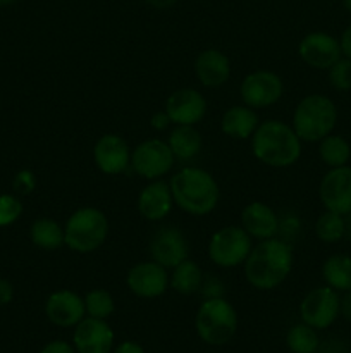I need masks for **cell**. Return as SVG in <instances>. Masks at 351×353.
<instances>
[{
	"instance_id": "cell-2",
	"label": "cell",
	"mask_w": 351,
	"mask_h": 353,
	"mask_svg": "<svg viewBox=\"0 0 351 353\" xmlns=\"http://www.w3.org/2000/svg\"><path fill=\"white\" fill-rule=\"evenodd\" d=\"M251 152L262 164L277 169L289 168L301 157V140L292 126L282 121H264L251 137Z\"/></svg>"
},
{
	"instance_id": "cell-30",
	"label": "cell",
	"mask_w": 351,
	"mask_h": 353,
	"mask_svg": "<svg viewBox=\"0 0 351 353\" xmlns=\"http://www.w3.org/2000/svg\"><path fill=\"white\" fill-rule=\"evenodd\" d=\"M85 309L88 317L107 321L114 312H116V302H114L112 295H110L107 290L96 288L86 293Z\"/></svg>"
},
{
	"instance_id": "cell-35",
	"label": "cell",
	"mask_w": 351,
	"mask_h": 353,
	"mask_svg": "<svg viewBox=\"0 0 351 353\" xmlns=\"http://www.w3.org/2000/svg\"><path fill=\"white\" fill-rule=\"evenodd\" d=\"M40 353H78L76 352L74 345L67 343L64 340H54L48 341L43 348H41Z\"/></svg>"
},
{
	"instance_id": "cell-11",
	"label": "cell",
	"mask_w": 351,
	"mask_h": 353,
	"mask_svg": "<svg viewBox=\"0 0 351 353\" xmlns=\"http://www.w3.org/2000/svg\"><path fill=\"white\" fill-rule=\"evenodd\" d=\"M319 196L323 209L337 212L341 216L351 214V168L341 165L332 168L322 178L319 186Z\"/></svg>"
},
{
	"instance_id": "cell-23",
	"label": "cell",
	"mask_w": 351,
	"mask_h": 353,
	"mask_svg": "<svg viewBox=\"0 0 351 353\" xmlns=\"http://www.w3.org/2000/svg\"><path fill=\"white\" fill-rule=\"evenodd\" d=\"M172 154L179 161H191L202 152L203 138L195 126H176L167 140Z\"/></svg>"
},
{
	"instance_id": "cell-12",
	"label": "cell",
	"mask_w": 351,
	"mask_h": 353,
	"mask_svg": "<svg viewBox=\"0 0 351 353\" xmlns=\"http://www.w3.org/2000/svg\"><path fill=\"white\" fill-rule=\"evenodd\" d=\"M126 285L129 292L140 299H158L169 288V272L155 261L140 262L129 269Z\"/></svg>"
},
{
	"instance_id": "cell-29",
	"label": "cell",
	"mask_w": 351,
	"mask_h": 353,
	"mask_svg": "<svg viewBox=\"0 0 351 353\" xmlns=\"http://www.w3.org/2000/svg\"><path fill=\"white\" fill-rule=\"evenodd\" d=\"M315 234L323 243H337L346 234V221L337 212L326 210L315 223Z\"/></svg>"
},
{
	"instance_id": "cell-7",
	"label": "cell",
	"mask_w": 351,
	"mask_h": 353,
	"mask_svg": "<svg viewBox=\"0 0 351 353\" xmlns=\"http://www.w3.org/2000/svg\"><path fill=\"white\" fill-rule=\"evenodd\" d=\"M253 243L251 236L241 226H226L215 231L209 241V257L224 269L244 264Z\"/></svg>"
},
{
	"instance_id": "cell-34",
	"label": "cell",
	"mask_w": 351,
	"mask_h": 353,
	"mask_svg": "<svg viewBox=\"0 0 351 353\" xmlns=\"http://www.w3.org/2000/svg\"><path fill=\"white\" fill-rule=\"evenodd\" d=\"M200 292L205 299H219V296H224V285L217 278H203Z\"/></svg>"
},
{
	"instance_id": "cell-28",
	"label": "cell",
	"mask_w": 351,
	"mask_h": 353,
	"mask_svg": "<svg viewBox=\"0 0 351 353\" xmlns=\"http://www.w3.org/2000/svg\"><path fill=\"white\" fill-rule=\"evenodd\" d=\"M286 345L291 353H317L320 350V338L315 327L299 323L288 331Z\"/></svg>"
},
{
	"instance_id": "cell-37",
	"label": "cell",
	"mask_w": 351,
	"mask_h": 353,
	"mask_svg": "<svg viewBox=\"0 0 351 353\" xmlns=\"http://www.w3.org/2000/svg\"><path fill=\"white\" fill-rule=\"evenodd\" d=\"M14 299V286L7 279L0 278V305H7Z\"/></svg>"
},
{
	"instance_id": "cell-15",
	"label": "cell",
	"mask_w": 351,
	"mask_h": 353,
	"mask_svg": "<svg viewBox=\"0 0 351 353\" xmlns=\"http://www.w3.org/2000/svg\"><path fill=\"white\" fill-rule=\"evenodd\" d=\"M165 112L176 126H196L206 114V100L195 88L176 90L165 102Z\"/></svg>"
},
{
	"instance_id": "cell-3",
	"label": "cell",
	"mask_w": 351,
	"mask_h": 353,
	"mask_svg": "<svg viewBox=\"0 0 351 353\" xmlns=\"http://www.w3.org/2000/svg\"><path fill=\"white\" fill-rule=\"evenodd\" d=\"M169 185L176 205L191 216H206L219 203V185L205 169H181L172 176Z\"/></svg>"
},
{
	"instance_id": "cell-27",
	"label": "cell",
	"mask_w": 351,
	"mask_h": 353,
	"mask_svg": "<svg viewBox=\"0 0 351 353\" xmlns=\"http://www.w3.org/2000/svg\"><path fill=\"white\" fill-rule=\"evenodd\" d=\"M319 155L323 164L330 169L348 165L351 159V145L348 143L346 138L330 133L320 140Z\"/></svg>"
},
{
	"instance_id": "cell-40",
	"label": "cell",
	"mask_w": 351,
	"mask_h": 353,
	"mask_svg": "<svg viewBox=\"0 0 351 353\" xmlns=\"http://www.w3.org/2000/svg\"><path fill=\"white\" fill-rule=\"evenodd\" d=\"M339 43H341V52H343L344 57L351 59V24L343 31Z\"/></svg>"
},
{
	"instance_id": "cell-5",
	"label": "cell",
	"mask_w": 351,
	"mask_h": 353,
	"mask_svg": "<svg viewBox=\"0 0 351 353\" xmlns=\"http://www.w3.org/2000/svg\"><path fill=\"white\" fill-rule=\"evenodd\" d=\"M195 330L200 340L210 347H222L237 331V312L224 296L205 299L196 310Z\"/></svg>"
},
{
	"instance_id": "cell-43",
	"label": "cell",
	"mask_w": 351,
	"mask_h": 353,
	"mask_svg": "<svg viewBox=\"0 0 351 353\" xmlns=\"http://www.w3.org/2000/svg\"><path fill=\"white\" fill-rule=\"evenodd\" d=\"M16 2V0H0V6H10V3H14Z\"/></svg>"
},
{
	"instance_id": "cell-24",
	"label": "cell",
	"mask_w": 351,
	"mask_h": 353,
	"mask_svg": "<svg viewBox=\"0 0 351 353\" xmlns=\"http://www.w3.org/2000/svg\"><path fill=\"white\" fill-rule=\"evenodd\" d=\"M30 238L33 245L48 252L58 250L65 245L64 228L50 217H40V219L33 221L30 228Z\"/></svg>"
},
{
	"instance_id": "cell-33",
	"label": "cell",
	"mask_w": 351,
	"mask_h": 353,
	"mask_svg": "<svg viewBox=\"0 0 351 353\" xmlns=\"http://www.w3.org/2000/svg\"><path fill=\"white\" fill-rule=\"evenodd\" d=\"M12 185L17 193H21V195H30L34 190V186H36V178H34V174L31 171H19L16 174V178H14Z\"/></svg>"
},
{
	"instance_id": "cell-8",
	"label": "cell",
	"mask_w": 351,
	"mask_h": 353,
	"mask_svg": "<svg viewBox=\"0 0 351 353\" xmlns=\"http://www.w3.org/2000/svg\"><path fill=\"white\" fill-rule=\"evenodd\" d=\"M176 157L167 141L150 138L131 152V168L141 178L153 181L160 179L174 168Z\"/></svg>"
},
{
	"instance_id": "cell-39",
	"label": "cell",
	"mask_w": 351,
	"mask_h": 353,
	"mask_svg": "<svg viewBox=\"0 0 351 353\" xmlns=\"http://www.w3.org/2000/svg\"><path fill=\"white\" fill-rule=\"evenodd\" d=\"M339 316H343L348 323H351V290L344 292L339 303Z\"/></svg>"
},
{
	"instance_id": "cell-4",
	"label": "cell",
	"mask_w": 351,
	"mask_h": 353,
	"mask_svg": "<svg viewBox=\"0 0 351 353\" xmlns=\"http://www.w3.org/2000/svg\"><path fill=\"white\" fill-rule=\"evenodd\" d=\"M337 124V107L329 97L312 93L299 100L292 112V130L301 141H320L334 131Z\"/></svg>"
},
{
	"instance_id": "cell-19",
	"label": "cell",
	"mask_w": 351,
	"mask_h": 353,
	"mask_svg": "<svg viewBox=\"0 0 351 353\" xmlns=\"http://www.w3.org/2000/svg\"><path fill=\"white\" fill-rule=\"evenodd\" d=\"M174 199H172L171 185L162 179H153L141 190L138 196V210L141 217L147 221L157 223L171 214Z\"/></svg>"
},
{
	"instance_id": "cell-31",
	"label": "cell",
	"mask_w": 351,
	"mask_h": 353,
	"mask_svg": "<svg viewBox=\"0 0 351 353\" xmlns=\"http://www.w3.org/2000/svg\"><path fill=\"white\" fill-rule=\"evenodd\" d=\"M327 76H329L330 86L334 90H337V92H348V90H351V59L343 55L339 61L334 62L327 69Z\"/></svg>"
},
{
	"instance_id": "cell-36",
	"label": "cell",
	"mask_w": 351,
	"mask_h": 353,
	"mask_svg": "<svg viewBox=\"0 0 351 353\" xmlns=\"http://www.w3.org/2000/svg\"><path fill=\"white\" fill-rule=\"evenodd\" d=\"M171 124V117L167 116L165 110H160V112H155L150 119V126L153 128L155 131H164L167 130V126Z\"/></svg>"
},
{
	"instance_id": "cell-32",
	"label": "cell",
	"mask_w": 351,
	"mask_h": 353,
	"mask_svg": "<svg viewBox=\"0 0 351 353\" xmlns=\"http://www.w3.org/2000/svg\"><path fill=\"white\" fill-rule=\"evenodd\" d=\"M23 203L16 195L3 193L0 195V228L10 226L23 216Z\"/></svg>"
},
{
	"instance_id": "cell-10",
	"label": "cell",
	"mask_w": 351,
	"mask_h": 353,
	"mask_svg": "<svg viewBox=\"0 0 351 353\" xmlns=\"http://www.w3.org/2000/svg\"><path fill=\"white\" fill-rule=\"evenodd\" d=\"M284 93V83L281 76L272 71H253L241 81L240 95L244 105L251 109H267L281 100Z\"/></svg>"
},
{
	"instance_id": "cell-22",
	"label": "cell",
	"mask_w": 351,
	"mask_h": 353,
	"mask_svg": "<svg viewBox=\"0 0 351 353\" xmlns=\"http://www.w3.org/2000/svg\"><path fill=\"white\" fill-rule=\"evenodd\" d=\"M260 124L255 109L248 105H234L224 112L220 119V130L224 134L236 140H248L253 137L255 130Z\"/></svg>"
},
{
	"instance_id": "cell-21",
	"label": "cell",
	"mask_w": 351,
	"mask_h": 353,
	"mask_svg": "<svg viewBox=\"0 0 351 353\" xmlns=\"http://www.w3.org/2000/svg\"><path fill=\"white\" fill-rule=\"evenodd\" d=\"M195 72L203 86L219 88L231 78V61L217 48H206L196 57Z\"/></svg>"
},
{
	"instance_id": "cell-26",
	"label": "cell",
	"mask_w": 351,
	"mask_h": 353,
	"mask_svg": "<svg viewBox=\"0 0 351 353\" xmlns=\"http://www.w3.org/2000/svg\"><path fill=\"white\" fill-rule=\"evenodd\" d=\"M203 283V272L196 262L182 261L181 264L172 269V274L169 276V286L179 295H193L198 293Z\"/></svg>"
},
{
	"instance_id": "cell-14",
	"label": "cell",
	"mask_w": 351,
	"mask_h": 353,
	"mask_svg": "<svg viewBox=\"0 0 351 353\" xmlns=\"http://www.w3.org/2000/svg\"><path fill=\"white\" fill-rule=\"evenodd\" d=\"M116 334L103 319L86 316L72 333V345L78 353H112Z\"/></svg>"
},
{
	"instance_id": "cell-38",
	"label": "cell",
	"mask_w": 351,
	"mask_h": 353,
	"mask_svg": "<svg viewBox=\"0 0 351 353\" xmlns=\"http://www.w3.org/2000/svg\"><path fill=\"white\" fill-rule=\"evenodd\" d=\"M112 353H147V352H145V348L141 347L140 343H136V341L126 340L123 341V343L117 345V347H114Z\"/></svg>"
},
{
	"instance_id": "cell-41",
	"label": "cell",
	"mask_w": 351,
	"mask_h": 353,
	"mask_svg": "<svg viewBox=\"0 0 351 353\" xmlns=\"http://www.w3.org/2000/svg\"><path fill=\"white\" fill-rule=\"evenodd\" d=\"M143 2H147L148 6L155 7V9H169V7L174 6L178 0H143Z\"/></svg>"
},
{
	"instance_id": "cell-42",
	"label": "cell",
	"mask_w": 351,
	"mask_h": 353,
	"mask_svg": "<svg viewBox=\"0 0 351 353\" xmlns=\"http://www.w3.org/2000/svg\"><path fill=\"white\" fill-rule=\"evenodd\" d=\"M343 7L351 14V0H343Z\"/></svg>"
},
{
	"instance_id": "cell-18",
	"label": "cell",
	"mask_w": 351,
	"mask_h": 353,
	"mask_svg": "<svg viewBox=\"0 0 351 353\" xmlns=\"http://www.w3.org/2000/svg\"><path fill=\"white\" fill-rule=\"evenodd\" d=\"M189 245L182 231L178 228H162L150 241V255L165 269H174L188 259Z\"/></svg>"
},
{
	"instance_id": "cell-6",
	"label": "cell",
	"mask_w": 351,
	"mask_h": 353,
	"mask_svg": "<svg viewBox=\"0 0 351 353\" xmlns=\"http://www.w3.org/2000/svg\"><path fill=\"white\" fill-rule=\"evenodd\" d=\"M65 247L78 254H92L109 236V219L95 207H81L71 214L64 228Z\"/></svg>"
},
{
	"instance_id": "cell-20",
	"label": "cell",
	"mask_w": 351,
	"mask_h": 353,
	"mask_svg": "<svg viewBox=\"0 0 351 353\" xmlns=\"http://www.w3.org/2000/svg\"><path fill=\"white\" fill-rule=\"evenodd\" d=\"M241 228L257 240L275 238L279 233V217L264 202H251L241 212Z\"/></svg>"
},
{
	"instance_id": "cell-17",
	"label": "cell",
	"mask_w": 351,
	"mask_h": 353,
	"mask_svg": "<svg viewBox=\"0 0 351 353\" xmlns=\"http://www.w3.org/2000/svg\"><path fill=\"white\" fill-rule=\"evenodd\" d=\"M93 161L103 174H120L131 168L129 145L119 134H103L93 147Z\"/></svg>"
},
{
	"instance_id": "cell-1",
	"label": "cell",
	"mask_w": 351,
	"mask_h": 353,
	"mask_svg": "<svg viewBox=\"0 0 351 353\" xmlns=\"http://www.w3.org/2000/svg\"><path fill=\"white\" fill-rule=\"evenodd\" d=\"M292 248L277 238L262 240L244 261V278L253 288L268 292L281 286L292 269Z\"/></svg>"
},
{
	"instance_id": "cell-25",
	"label": "cell",
	"mask_w": 351,
	"mask_h": 353,
	"mask_svg": "<svg viewBox=\"0 0 351 353\" xmlns=\"http://www.w3.org/2000/svg\"><path fill=\"white\" fill-rule=\"evenodd\" d=\"M322 278L327 286L337 293L351 290V255L336 254L330 255L322 265Z\"/></svg>"
},
{
	"instance_id": "cell-16",
	"label": "cell",
	"mask_w": 351,
	"mask_h": 353,
	"mask_svg": "<svg viewBox=\"0 0 351 353\" xmlns=\"http://www.w3.org/2000/svg\"><path fill=\"white\" fill-rule=\"evenodd\" d=\"M45 316L57 327H74L86 317L85 299L72 290H57L45 302Z\"/></svg>"
},
{
	"instance_id": "cell-9",
	"label": "cell",
	"mask_w": 351,
	"mask_h": 353,
	"mask_svg": "<svg viewBox=\"0 0 351 353\" xmlns=\"http://www.w3.org/2000/svg\"><path fill=\"white\" fill-rule=\"evenodd\" d=\"M341 296L330 286H319L305 295L299 303L301 323L315 327L317 331L327 330L339 317Z\"/></svg>"
},
{
	"instance_id": "cell-13",
	"label": "cell",
	"mask_w": 351,
	"mask_h": 353,
	"mask_svg": "<svg viewBox=\"0 0 351 353\" xmlns=\"http://www.w3.org/2000/svg\"><path fill=\"white\" fill-rule=\"evenodd\" d=\"M298 54L306 65L320 71H327L334 62L343 57L339 40L323 31L305 34L298 45Z\"/></svg>"
}]
</instances>
